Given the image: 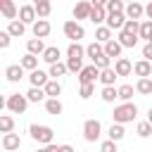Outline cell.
Wrapping results in <instances>:
<instances>
[{"instance_id": "6da1fadb", "label": "cell", "mask_w": 152, "mask_h": 152, "mask_svg": "<svg viewBox=\"0 0 152 152\" xmlns=\"http://www.w3.org/2000/svg\"><path fill=\"white\" fill-rule=\"evenodd\" d=\"M112 116H114L116 124H128V121H133V119L138 116V107H135L133 102H124V104H119V107L112 112Z\"/></svg>"}, {"instance_id": "b9f144b4", "label": "cell", "mask_w": 152, "mask_h": 152, "mask_svg": "<svg viewBox=\"0 0 152 152\" xmlns=\"http://www.w3.org/2000/svg\"><path fill=\"white\" fill-rule=\"evenodd\" d=\"M135 133H138L140 138H147V135H152V124H150V121H140V124L135 126Z\"/></svg>"}, {"instance_id": "ab89813d", "label": "cell", "mask_w": 152, "mask_h": 152, "mask_svg": "<svg viewBox=\"0 0 152 152\" xmlns=\"http://www.w3.org/2000/svg\"><path fill=\"white\" fill-rule=\"evenodd\" d=\"M124 31H126V33H133V36H140V24H138V19H126Z\"/></svg>"}, {"instance_id": "4316f807", "label": "cell", "mask_w": 152, "mask_h": 152, "mask_svg": "<svg viewBox=\"0 0 152 152\" xmlns=\"http://www.w3.org/2000/svg\"><path fill=\"white\" fill-rule=\"evenodd\" d=\"M69 71V66H66V62H55V64H50V78H59V76H64Z\"/></svg>"}, {"instance_id": "d6986e66", "label": "cell", "mask_w": 152, "mask_h": 152, "mask_svg": "<svg viewBox=\"0 0 152 152\" xmlns=\"http://www.w3.org/2000/svg\"><path fill=\"white\" fill-rule=\"evenodd\" d=\"M119 78V74L114 71V66H107V69H100V83L102 86H114V81Z\"/></svg>"}, {"instance_id": "4fadbf2b", "label": "cell", "mask_w": 152, "mask_h": 152, "mask_svg": "<svg viewBox=\"0 0 152 152\" xmlns=\"http://www.w3.org/2000/svg\"><path fill=\"white\" fill-rule=\"evenodd\" d=\"M0 12H2V17H5V19H10V21L19 17V10H17L14 0H0Z\"/></svg>"}, {"instance_id": "11a10c76", "label": "cell", "mask_w": 152, "mask_h": 152, "mask_svg": "<svg viewBox=\"0 0 152 152\" xmlns=\"http://www.w3.org/2000/svg\"><path fill=\"white\" fill-rule=\"evenodd\" d=\"M147 43H152V38H150V40H147Z\"/></svg>"}, {"instance_id": "e575fe53", "label": "cell", "mask_w": 152, "mask_h": 152, "mask_svg": "<svg viewBox=\"0 0 152 152\" xmlns=\"http://www.w3.org/2000/svg\"><path fill=\"white\" fill-rule=\"evenodd\" d=\"M14 131V119L10 114H2L0 116V133H12Z\"/></svg>"}, {"instance_id": "f1b7e54d", "label": "cell", "mask_w": 152, "mask_h": 152, "mask_svg": "<svg viewBox=\"0 0 152 152\" xmlns=\"http://www.w3.org/2000/svg\"><path fill=\"white\" fill-rule=\"evenodd\" d=\"M135 93H140V95H152V81H150V76L138 78V83H135Z\"/></svg>"}, {"instance_id": "8d00e7d4", "label": "cell", "mask_w": 152, "mask_h": 152, "mask_svg": "<svg viewBox=\"0 0 152 152\" xmlns=\"http://www.w3.org/2000/svg\"><path fill=\"white\" fill-rule=\"evenodd\" d=\"M86 55V48L83 45H78V43H69V48H66V57H83Z\"/></svg>"}, {"instance_id": "816d5d0a", "label": "cell", "mask_w": 152, "mask_h": 152, "mask_svg": "<svg viewBox=\"0 0 152 152\" xmlns=\"http://www.w3.org/2000/svg\"><path fill=\"white\" fill-rule=\"evenodd\" d=\"M59 152H76L71 145H59Z\"/></svg>"}, {"instance_id": "7bdbcfd3", "label": "cell", "mask_w": 152, "mask_h": 152, "mask_svg": "<svg viewBox=\"0 0 152 152\" xmlns=\"http://www.w3.org/2000/svg\"><path fill=\"white\" fill-rule=\"evenodd\" d=\"M93 93H95V83H81V90H78L81 100H88V97H93Z\"/></svg>"}, {"instance_id": "ffe728a7", "label": "cell", "mask_w": 152, "mask_h": 152, "mask_svg": "<svg viewBox=\"0 0 152 152\" xmlns=\"http://www.w3.org/2000/svg\"><path fill=\"white\" fill-rule=\"evenodd\" d=\"M107 14H109V12H107V7H95V5H93V10H90V17H88V19H90L93 24H97V26H100L102 21H107Z\"/></svg>"}, {"instance_id": "7c38bea8", "label": "cell", "mask_w": 152, "mask_h": 152, "mask_svg": "<svg viewBox=\"0 0 152 152\" xmlns=\"http://www.w3.org/2000/svg\"><path fill=\"white\" fill-rule=\"evenodd\" d=\"M28 81H31V86H36V88H45V83L50 81V74H45V71H40V69H33V71H28Z\"/></svg>"}, {"instance_id": "8992f818", "label": "cell", "mask_w": 152, "mask_h": 152, "mask_svg": "<svg viewBox=\"0 0 152 152\" xmlns=\"http://www.w3.org/2000/svg\"><path fill=\"white\" fill-rule=\"evenodd\" d=\"M97 78H100V69L95 64H88L78 71V83H95Z\"/></svg>"}, {"instance_id": "52a82bcc", "label": "cell", "mask_w": 152, "mask_h": 152, "mask_svg": "<svg viewBox=\"0 0 152 152\" xmlns=\"http://www.w3.org/2000/svg\"><path fill=\"white\" fill-rule=\"evenodd\" d=\"M90 10H93V2L90 0H81L74 5V19L81 21V19H88L90 17Z\"/></svg>"}, {"instance_id": "3957f363", "label": "cell", "mask_w": 152, "mask_h": 152, "mask_svg": "<svg viewBox=\"0 0 152 152\" xmlns=\"http://www.w3.org/2000/svg\"><path fill=\"white\" fill-rule=\"evenodd\" d=\"M5 107H7L12 114H24L26 107H28V97L21 95V93H12V95L5 100Z\"/></svg>"}, {"instance_id": "7a4b0ae2", "label": "cell", "mask_w": 152, "mask_h": 152, "mask_svg": "<svg viewBox=\"0 0 152 152\" xmlns=\"http://www.w3.org/2000/svg\"><path fill=\"white\" fill-rule=\"evenodd\" d=\"M28 133H31V138H33L36 142H40V145H50L52 138H55V131H52L50 126H43V124H31V126H28Z\"/></svg>"}, {"instance_id": "5bb4252c", "label": "cell", "mask_w": 152, "mask_h": 152, "mask_svg": "<svg viewBox=\"0 0 152 152\" xmlns=\"http://www.w3.org/2000/svg\"><path fill=\"white\" fill-rule=\"evenodd\" d=\"M19 19H21L24 24H33V21L38 19L36 7H33V5H21V7H19Z\"/></svg>"}, {"instance_id": "d4e9b609", "label": "cell", "mask_w": 152, "mask_h": 152, "mask_svg": "<svg viewBox=\"0 0 152 152\" xmlns=\"http://www.w3.org/2000/svg\"><path fill=\"white\" fill-rule=\"evenodd\" d=\"M26 50H28L31 55H43V52H45L43 38H31V40H26Z\"/></svg>"}, {"instance_id": "9f6ffc18", "label": "cell", "mask_w": 152, "mask_h": 152, "mask_svg": "<svg viewBox=\"0 0 152 152\" xmlns=\"http://www.w3.org/2000/svg\"><path fill=\"white\" fill-rule=\"evenodd\" d=\"M126 2H133V0H126Z\"/></svg>"}, {"instance_id": "d590c367", "label": "cell", "mask_w": 152, "mask_h": 152, "mask_svg": "<svg viewBox=\"0 0 152 152\" xmlns=\"http://www.w3.org/2000/svg\"><path fill=\"white\" fill-rule=\"evenodd\" d=\"M102 52H104V45H102V43H97V40H95V43H90V45L86 48V55H88L90 59H95V57H97V55H102Z\"/></svg>"}, {"instance_id": "ac0fdd59", "label": "cell", "mask_w": 152, "mask_h": 152, "mask_svg": "<svg viewBox=\"0 0 152 152\" xmlns=\"http://www.w3.org/2000/svg\"><path fill=\"white\" fill-rule=\"evenodd\" d=\"M133 71H135L140 78H145V76H152V62L142 57L140 62H135V64H133Z\"/></svg>"}, {"instance_id": "484cf974", "label": "cell", "mask_w": 152, "mask_h": 152, "mask_svg": "<svg viewBox=\"0 0 152 152\" xmlns=\"http://www.w3.org/2000/svg\"><path fill=\"white\" fill-rule=\"evenodd\" d=\"M19 64H21L26 71H33V69H38V55H31V52H26V55L19 59Z\"/></svg>"}, {"instance_id": "681fc988", "label": "cell", "mask_w": 152, "mask_h": 152, "mask_svg": "<svg viewBox=\"0 0 152 152\" xmlns=\"http://www.w3.org/2000/svg\"><path fill=\"white\" fill-rule=\"evenodd\" d=\"M38 152H59V145H55V142H50V145H43Z\"/></svg>"}, {"instance_id": "9a60e30c", "label": "cell", "mask_w": 152, "mask_h": 152, "mask_svg": "<svg viewBox=\"0 0 152 152\" xmlns=\"http://www.w3.org/2000/svg\"><path fill=\"white\" fill-rule=\"evenodd\" d=\"M124 12H126V17H128V19H140V17L145 14V7H142L138 0H133V2H128V5H126V10H124Z\"/></svg>"}, {"instance_id": "db71d44e", "label": "cell", "mask_w": 152, "mask_h": 152, "mask_svg": "<svg viewBox=\"0 0 152 152\" xmlns=\"http://www.w3.org/2000/svg\"><path fill=\"white\" fill-rule=\"evenodd\" d=\"M147 121L152 124V107H150V112H147Z\"/></svg>"}, {"instance_id": "83f0119b", "label": "cell", "mask_w": 152, "mask_h": 152, "mask_svg": "<svg viewBox=\"0 0 152 152\" xmlns=\"http://www.w3.org/2000/svg\"><path fill=\"white\" fill-rule=\"evenodd\" d=\"M26 97H28V102H43V100L48 97V93H45V88H36V86H31V90L26 93Z\"/></svg>"}, {"instance_id": "7dc6e473", "label": "cell", "mask_w": 152, "mask_h": 152, "mask_svg": "<svg viewBox=\"0 0 152 152\" xmlns=\"http://www.w3.org/2000/svg\"><path fill=\"white\" fill-rule=\"evenodd\" d=\"M10 40H12V33L10 31H0V48H10Z\"/></svg>"}, {"instance_id": "30bf717a", "label": "cell", "mask_w": 152, "mask_h": 152, "mask_svg": "<svg viewBox=\"0 0 152 152\" xmlns=\"http://www.w3.org/2000/svg\"><path fill=\"white\" fill-rule=\"evenodd\" d=\"M31 26H33V36H36V38H48V36H50V28H52L48 19H36Z\"/></svg>"}, {"instance_id": "f907efd6", "label": "cell", "mask_w": 152, "mask_h": 152, "mask_svg": "<svg viewBox=\"0 0 152 152\" xmlns=\"http://www.w3.org/2000/svg\"><path fill=\"white\" fill-rule=\"evenodd\" d=\"M90 2H93L95 7H107V2H109V0H90Z\"/></svg>"}, {"instance_id": "44dd1931", "label": "cell", "mask_w": 152, "mask_h": 152, "mask_svg": "<svg viewBox=\"0 0 152 152\" xmlns=\"http://www.w3.org/2000/svg\"><path fill=\"white\" fill-rule=\"evenodd\" d=\"M33 7H36V12H38V19H45V17H50V12H52L50 0H33Z\"/></svg>"}, {"instance_id": "ba28073f", "label": "cell", "mask_w": 152, "mask_h": 152, "mask_svg": "<svg viewBox=\"0 0 152 152\" xmlns=\"http://www.w3.org/2000/svg\"><path fill=\"white\" fill-rule=\"evenodd\" d=\"M126 12H112V14H107V26L112 28V31H121L124 28V24H126Z\"/></svg>"}, {"instance_id": "1f68e13d", "label": "cell", "mask_w": 152, "mask_h": 152, "mask_svg": "<svg viewBox=\"0 0 152 152\" xmlns=\"http://www.w3.org/2000/svg\"><path fill=\"white\" fill-rule=\"evenodd\" d=\"M100 97H102L104 102H114V100L119 97V88H114V86H102Z\"/></svg>"}, {"instance_id": "2e32d148", "label": "cell", "mask_w": 152, "mask_h": 152, "mask_svg": "<svg viewBox=\"0 0 152 152\" xmlns=\"http://www.w3.org/2000/svg\"><path fill=\"white\" fill-rule=\"evenodd\" d=\"M59 57H62V50H59L57 45H50V48H45V52L40 55V59H43V62H48V64H55V62H59Z\"/></svg>"}, {"instance_id": "7402d4cb", "label": "cell", "mask_w": 152, "mask_h": 152, "mask_svg": "<svg viewBox=\"0 0 152 152\" xmlns=\"http://www.w3.org/2000/svg\"><path fill=\"white\" fill-rule=\"evenodd\" d=\"M138 38H140V36H133V33H126V31L121 28V31H119V38H116V40H119V43H121L124 48H135V45H138Z\"/></svg>"}, {"instance_id": "836d02e7", "label": "cell", "mask_w": 152, "mask_h": 152, "mask_svg": "<svg viewBox=\"0 0 152 152\" xmlns=\"http://www.w3.org/2000/svg\"><path fill=\"white\" fill-rule=\"evenodd\" d=\"M45 93H48V97H57V95L62 93V86H59V81H57V78H50V81L45 83Z\"/></svg>"}, {"instance_id": "f35d334b", "label": "cell", "mask_w": 152, "mask_h": 152, "mask_svg": "<svg viewBox=\"0 0 152 152\" xmlns=\"http://www.w3.org/2000/svg\"><path fill=\"white\" fill-rule=\"evenodd\" d=\"M133 86H128V83H124V86H119V100H124V102H131V97H133Z\"/></svg>"}, {"instance_id": "cb8c5ba5", "label": "cell", "mask_w": 152, "mask_h": 152, "mask_svg": "<svg viewBox=\"0 0 152 152\" xmlns=\"http://www.w3.org/2000/svg\"><path fill=\"white\" fill-rule=\"evenodd\" d=\"M62 102H59V97H48L45 100V112L48 114H52V116H57V114H62Z\"/></svg>"}, {"instance_id": "f5cc1de1", "label": "cell", "mask_w": 152, "mask_h": 152, "mask_svg": "<svg viewBox=\"0 0 152 152\" xmlns=\"http://www.w3.org/2000/svg\"><path fill=\"white\" fill-rule=\"evenodd\" d=\"M145 14H147V19H152V0L147 2V7H145Z\"/></svg>"}, {"instance_id": "60d3db41", "label": "cell", "mask_w": 152, "mask_h": 152, "mask_svg": "<svg viewBox=\"0 0 152 152\" xmlns=\"http://www.w3.org/2000/svg\"><path fill=\"white\" fill-rule=\"evenodd\" d=\"M93 64H95L97 69H107V66L112 64V57H109L107 52H102V55H97V57L93 59Z\"/></svg>"}, {"instance_id": "9c48e42d", "label": "cell", "mask_w": 152, "mask_h": 152, "mask_svg": "<svg viewBox=\"0 0 152 152\" xmlns=\"http://www.w3.org/2000/svg\"><path fill=\"white\" fill-rule=\"evenodd\" d=\"M19 145H21L19 133H2V150L5 152H14V150H19Z\"/></svg>"}, {"instance_id": "277c9868", "label": "cell", "mask_w": 152, "mask_h": 152, "mask_svg": "<svg viewBox=\"0 0 152 152\" xmlns=\"http://www.w3.org/2000/svg\"><path fill=\"white\" fill-rule=\"evenodd\" d=\"M62 28H64V36H66V38H69L71 43H78V40H81L83 36H86V28H83V26H81L78 21H74V19L64 21V26H62Z\"/></svg>"}, {"instance_id": "f546056e", "label": "cell", "mask_w": 152, "mask_h": 152, "mask_svg": "<svg viewBox=\"0 0 152 152\" xmlns=\"http://www.w3.org/2000/svg\"><path fill=\"white\" fill-rule=\"evenodd\" d=\"M7 31H10L12 36H17V38H19V36H24V31H26V24H24L21 19H12V21H10V26H7Z\"/></svg>"}, {"instance_id": "c3c4849f", "label": "cell", "mask_w": 152, "mask_h": 152, "mask_svg": "<svg viewBox=\"0 0 152 152\" xmlns=\"http://www.w3.org/2000/svg\"><path fill=\"white\" fill-rule=\"evenodd\" d=\"M142 57L152 62V43H145V45H142Z\"/></svg>"}, {"instance_id": "4dcf8cb0", "label": "cell", "mask_w": 152, "mask_h": 152, "mask_svg": "<svg viewBox=\"0 0 152 152\" xmlns=\"http://www.w3.org/2000/svg\"><path fill=\"white\" fill-rule=\"evenodd\" d=\"M95 40L102 43V45H104L107 40H112V28H109V26H97V28H95Z\"/></svg>"}, {"instance_id": "8fae6325", "label": "cell", "mask_w": 152, "mask_h": 152, "mask_svg": "<svg viewBox=\"0 0 152 152\" xmlns=\"http://www.w3.org/2000/svg\"><path fill=\"white\" fill-rule=\"evenodd\" d=\"M24 71H26V69H24L21 64H10V66L5 69V78H7L10 83H17V81L24 78Z\"/></svg>"}, {"instance_id": "e0dca14e", "label": "cell", "mask_w": 152, "mask_h": 152, "mask_svg": "<svg viewBox=\"0 0 152 152\" xmlns=\"http://www.w3.org/2000/svg\"><path fill=\"white\" fill-rule=\"evenodd\" d=\"M114 71H116L119 76H128V74L133 71L131 59H126V57H116V62H114Z\"/></svg>"}, {"instance_id": "bcb514c9", "label": "cell", "mask_w": 152, "mask_h": 152, "mask_svg": "<svg viewBox=\"0 0 152 152\" xmlns=\"http://www.w3.org/2000/svg\"><path fill=\"white\" fill-rule=\"evenodd\" d=\"M100 152H119L116 150V140H112V138H107L102 145H100Z\"/></svg>"}, {"instance_id": "603a6c76", "label": "cell", "mask_w": 152, "mask_h": 152, "mask_svg": "<svg viewBox=\"0 0 152 152\" xmlns=\"http://www.w3.org/2000/svg\"><path fill=\"white\" fill-rule=\"evenodd\" d=\"M121 50H124V45H121L116 38H112V40L104 43V52H107L109 57H121Z\"/></svg>"}, {"instance_id": "74e56055", "label": "cell", "mask_w": 152, "mask_h": 152, "mask_svg": "<svg viewBox=\"0 0 152 152\" xmlns=\"http://www.w3.org/2000/svg\"><path fill=\"white\" fill-rule=\"evenodd\" d=\"M66 66H69V71L78 74L83 69V57H66Z\"/></svg>"}, {"instance_id": "f6af8a7d", "label": "cell", "mask_w": 152, "mask_h": 152, "mask_svg": "<svg viewBox=\"0 0 152 152\" xmlns=\"http://www.w3.org/2000/svg\"><path fill=\"white\" fill-rule=\"evenodd\" d=\"M126 10V5H124V0H109L107 2V12L112 14V12H124Z\"/></svg>"}, {"instance_id": "ee69618b", "label": "cell", "mask_w": 152, "mask_h": 152, "mask_svg": "<svg viewBox=\"0 0 152 152\" xmlns=\"http://www.w3.org/2000/svg\"><path fill=\"white\" fill-rule=\"evenodd\" d=\"M140 38H145V40L152 38V19H147V21L140 24Z\"/></svg>"}, {"instance_id": "5b68a950", "label": "cell", "mask_w": 152, "mask_h": 152, "mask_svg": "<svg viewBox=\"0 0 152 152\" xmlns=\"http://www.w3.org/2000/svg\"><path fill=\"white\" fill-rule=\"evenodd\" d=\"M100 135H102V124H100L97 119H88V121L83 124V138H86L88 142H95Z\"/></svg>"}, {"instance_id": "d6a6232c", "label": "cell", "mask_w": 152, "mask_h": 152, "mask_svg": "<svg viewBox=\"0 0 152 152\" xmlns=\"http://www.w3.org/2000/svg\"><path fill=\"white\" fill-rule=\"evenodd\" d=\"M107 135H109L112 140H116V142H119V140H121V138L126 135V131H124V124H116V121H114V124L109 126V131H107Z\"/></svg>"}]
</instances>
